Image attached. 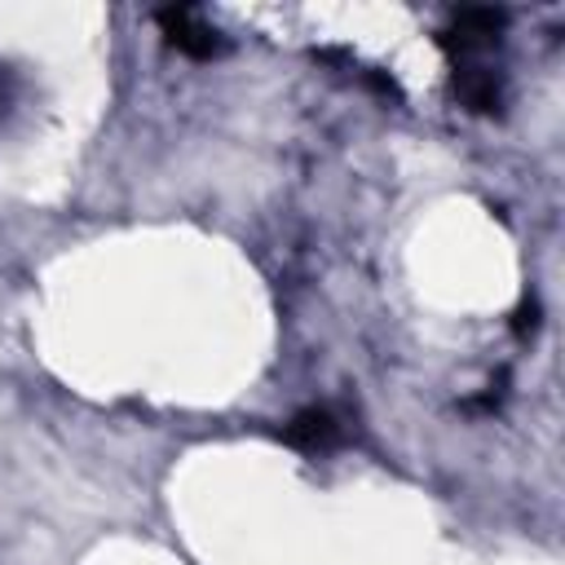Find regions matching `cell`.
<instances>
[{"label": "cell", "mask_w": 565, "mask_h": 565, "mask_svg": "<svg viewBox=\"0 0 565 565\" xmlns=\"http://www.w3.org/2000/svg\"><path fill=\"white\" fill-rule=\"evenodd\" d=\"M455 93H459V102H463L468 110H477V115H494V110L503 106V84H499V75H494L490 66H481V62H455Z\"/></svg>", "instance_id": "3957f363"}, {"label": "cell", "mask_w": 565, "mask_h": 565, "mask_svg": "<svg viewBox=\"0 0 565 565\" xmlns=\"http://www.w3.org/2000/svg\"><path fill=\"white\" fill-rule=\"evenodd\" d=\"M344 437H349V428H344V419H340L331 406H305V411H296V415L287 419V428H282V441L296 446V450H305V455L335 450Z\"/></svg>", "instance_id": "7a4b0ae2"}, {"label": "cell", "mask_w": 565, "mask_h": 565, "mask_svg": "<svg viewBox=\"0 0 565 565\" xmlns=\"http://www.w3.org/2000/svg\"><path fill=\"white\" fill-rule=\"evenodd\" d=\"M154 22H159L163 40H168L177 53L194 57V62H207V57H221V53H225V35H221V31H216L199 9H190V4L159 9V13H154Z\"/></svg>", "instance_id": "6da1fadb"}]
</instances>
